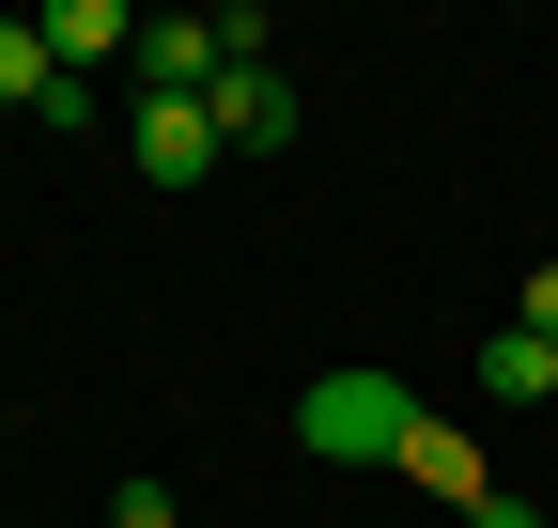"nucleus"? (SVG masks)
Masks as SVG:
<instances>
[{"instance_id":"obj_1","label":"nucleus","mask_w":558,"mask_h":528,"mask_svg":"<svg viewBox=\"0 0 558 528\" xmlns=\"http://www.w3.org/2000/svg\"><path fill=\"white\" fill-rule=\"evenodd\" d=\"M403 435H418V388L403 373H311L295 388V451L311 467H403Z\"/></svg>"},{"instance_id":"obj_2","label":"nucleus","mask_w":558,"mask_h":528,"mask_svg":"<svg viewBox=\"0 0 558 528\" xmlns=\"http://www.w3.org/2000/svg\"><path fill=\"white\" fill-rule=\"evenodd\" d=\"M124 79H140V109H218V79H233V47H218V16H140V47H124Z\"/></svg>"},{"instance_id":"obj_3","label":"nucleus","mask_w":558,"mask_h":528,"mask_svg":"<svg viewBox=\"0 0 558 528\" xmlns=\"http://www.w3.org/2000/svg\"><path fill=\"white\" fill-rule=\"evenodd\" d=\"M124 156H140V187H202L233 141H218V109H140V124H124Z\"/></svg>"},{"instance_id":"obj_4","label":"nucleus","mask_w":558,"mask_h":528,"mask_svg":"<svg viewBox=\"0 0 558 528\" xmlns=\"http://www.w3.org/2000/svg\"><path fill=\"white\" fill-rule=\"evenodd\" d=\"M218 141L233 156H279V141H295V79H279V62H233V79H218Z\"/></svg>"},{"instance_id":"obj_5","label":"nucleus","mask_w":558,"mask_h":528,"mask_svg":"<svg viewBox=\"0 0 558 528\" xmlns=\"http://www.w3.org/2000/svg\"><path fill=\"white\" fill-rule=\"evenodd\" d=\"M32 32H47V62H62V79H94V62H124V47H140V16H124V0H47Z\"/></svg>"},{"instance_id":"obj_6","label":"nucleus","mask_w":558,"mask_h":528,"mask_svg":"<svg viewBox=\"0 0 558 528\" xmlns=\"http://www.w3.org/2000/svg\"><path fill=\"white\" fill-rule=\"evenodd\" d=\"M403 482H435L450 513H481V497H497V482H481V435H465V420H418V435H403Z\"/></svg>"},{"instance_id":"obj_7","label":"nucleus","mask_w":558,"mask_h":528,"mask_svg":"<svg viewBox=\"0 0 558 528\" xmlns=\"http://www.w3.org/2000/svg\"><path fill=\"white\" fill-rule=\"evenodd\" d=\"M481 388H497V405H558V343L543 326H497V343H481Z\"/></svg>"},{"instance_id":"obj_8","label":"nucleus","mask_w":558,"mask_h":528,"mask_svg":"<svg viewBox=\"0 0 558 528\" xmlns=\"http://www.w3.org/2000/svg\"><path fill=\"white\" fill-rule=\"evenodd\" d=\"M47 79H62V62H47V32H32V16H0V109H32Z\"/></svg>"},{"instance_id":"obj_9","label":"nucleus","mask_w":558,"mask_h":528,"mask_svg":"<svg viewBox=\"0 0 558 528\" xmlns=\"http://www.w3.org/2000/svg\"><path fill=\"white\" fill-rule=\"evenodd\" d=\"M512 326H543V343H558V249L527 264V296H512Z\"/></svg>"},{"instance_id":"obj_10","label":"nucleus","mask_w":558,"mask_h":528,"mask_svg":"<svg viewBox=\"0 0 558 528\" xmlns=\"http://www.w3.org/2000/svg\"><path fill=\"white\" fill-rule=\"evenodd\" d=\"M109 528H171V482H124V497H109Z\"/></svg>"},{"instance_id":"obj_11","label":"nucleus","mask_w":558,"mask_h":528,"mask_svg":"<svg viewBox=\"0 0 558 528\" xmlns=\"http://www.w3.org/2000/svg\"><path fill=\"white\" fill-rule=\"evenodd\" d=\"M465 528H543V497H512V482H497V497H481V513H465Z\"/></svg>"},{"instance_id":"obj_12","label":"nucleus","mask_w":558,"mask_h":528,"mask_svg":"<svg viewBox=\"0 0 558 528\" xmlns=\"http://www.w3.org/2000/svg\"><path fill=\"white\" fill-rule=\"evenodd\" d=\"M0 435H16V420H0Z\"/></svg>"}]
</instances>
